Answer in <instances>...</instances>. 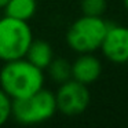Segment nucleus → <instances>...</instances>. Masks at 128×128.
<instances>
[{
	"label": "nucleus",
	"mask_w": 128,
	"mask_h": 128,
	"mask_svg": "<svg viewBox=\"0 0 128 128\" xmlns=\"http://www.w3.org/2000/svg\"><path fill=\"white\" fill-rule=\"evenodd\" d=\"M44 84L43 69L26 58L8 61L0 70V88L11 99L26 98L40 91Z\"/></svg>",
	"instance_id": "1"
},
{
	"label": "nucleus",
	"mask_w": 128,
	"mask_h": 128,
	"mask_svg": "<svg viewBox=\"0 0 128 128\" xmlns=\"http://www.w3.org/2000/svg\"><path fill=\"white\" fill-rule=\"evenodd\" d=\"M33 40L32 29L26 21L8 15L0 18V59L4 62L25 58Z\"/></svg>",
	"instance_id": "2"
},
{
	"label": "nucleus",
	"mask_w": 128,
	"mask_h": 128,
	"mask_svg": "<svg viewBox=\"0 0 128 128\" xmlns=\"http://www.w3.org/2000/svg\"><path fill=\"white\" fill-rule=\"evenodd\" d=\"M108 28L109 24L100 17L83 15L68 29L66 43L78 54L94 52L100 47Z\"/></svg>",
	"instance_id": "3"
},
{
	"label": "nucleus",
	"mask_w": 128,
	"mask_h": 128,
	"mask_svg": "<svg viewBox=\"0 0 128 128\" xmlns=\"http://www.w3.org/2000/svg\"><path fill=\"white\" fill-rule=\"evenodd\" d=\"M55 94L47 90H40L21 99H12L11 116L21 124H40L55 114Z\"/></svg>",
	"instance_id": "4"
},
{
	"label": "nucleus",
	"mask_w": 128,
	"mask_h": 128,
	"mask_svg": "<svg viewBox=\"0 0 128 128\" xmlns=\"http://www.w3.org/2000/svg\"><path fill=\"white\" fill-rule=\"evenodd\" d=\"M90 99L91 96L86 84L68 80L59 86L55 94L56 110L65 116H77L88 108Z\"/></svg>",
	"instance_id": "5"
},
{
	"label": "nucleus",
	"mask_w": 128,
	"mask_h": 128,
	"mask_svg": "<svg viewBox=\"0 0 128 128\" xmlns=\"http://www.w3.org/2000/svg\"><path fill=\"white\" fill-rule=\"evenodd\" d=\"M103 55L113 64L128 62V28L109 24L108 32L100 44Z\"/></svg>",
	"instance_id": "6"
},
{
	"label": "nucleus",
	"mask_w": 128,
	"mask_h": 128,
	"mask_svg": "<svg viewBox=\"0 0 128 128\" xmlns=\"http://www.w3.org/2000/svg\"><path fill=\"white\" fill-rule=\"evenodd\" d=\"M100 73H102L100 61L91 52L80 54V56L72 65V78L86 86L96 81Z\"/></svg>",
	"instance_id": "7"
},
{
	"label": "nucleus",
	"mask_w": 128,
	"mask_h": 128,
	"mask_svg": "<svg viewBox=\"0 0 128 128\" xmlns=\"http://www.w3.org/2000/svg\"><path fill=\"white\" fill-rule=\"evenodd\" d=\"M25 58L34 66L40 68V69H46L54 58L52 48L44 40H32Z\"/></svg>",
	"instance_id": "8"
},
{
	"label": "nucleus",
	"mask_w": 128,
	"mask_h": 128,
	"mask_svg": "<svg viewBox=\"0 0 128 128\" xmlns=\"http://www.w3.org/2000/svg\"><path fill=\"white\" fill-rule=\"evenodd\" d=\"M4 8H6V15L28 22L36 12L37 2L36 0H8Z\"/></svg>",
	"instance_id": "9"
},
{
	"label": "nucleus",
	"mask_w": 128,
	"mask_h": 128,
	"mask_svg": "<svg viewBox=\"0 0 128 128\" xmlns=\"http://www.w3.org/2000/svg\"><path fill=\"white\" fill-rule=\"evenodd\" d=\"M48 74L55 83H65L72 78V65L65 58H52L47 66Z\"/></svg>",
	"instance_id": "10"
},
{
	"label": "nucleus",
	"mask_w": 128,
	"mask_h": 128,
	"mask_svg": "<svg viewBox=\"0 0 128 128\" xmlns=\"http://www.w3.org/2000/svg\"><path fill=\"white\" fill-rule=\"evenodd\" d=\"M81 10L84 15L100 17L106 10V0H81Z\"/></svg>",
	"instance_id": "11"
},
{
	"label": "nucleus",
	"mask_w": 128,
	"mask_h": 128,
	"mask_svg": "<svg viewBox=\"0 0 128 128\" xmlns=\"http://www.w3.org/2000/svg\"><path fill=\"white\" fill-rule=\"evenodd\" d=\"M11 105L12 99L0 88V125L7 122V120L11 117Z\"/></svg>",
	"instance_id": "12"
},
{
	"label": "nucleus",
	"mask_w": 128,
	"mask_h": 128,
	"mask_svg": "<svg viewBox=\"0 0 128 128\" xmlns=\"http://www.w3.org/2000/svg\"><path fill=\"white\" fill-rule=\"evenodd\" d=\"M7 3H8V0H0V8H4Z\"/></svg>",
	"instance_id": "13"
},
{
	"label": "nucleus",
	"mask_w": 128,
	"mask_h": 128,
	"mask_svg": "<svg viewBox=\"0 0 128 128\" xmlns=\"http://www.w3.org/2000/svg\"><path fill=\"white\" fill-rule=\"evenodd\" d=\"M124 2V6H125V8H127V11H128V0H122Z\"/></svg>",
	"instance_id": "14"
}]
</instances>
